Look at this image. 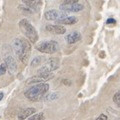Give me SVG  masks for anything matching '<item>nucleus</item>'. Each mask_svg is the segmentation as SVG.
Segmentation results:
<instances>
[{
    "mask_svg": "<svg viewBox=\"0 0 120 120\" xmlns=\"http://www.w3.org/2000/svg\"><path fill=\"white\" fill-rule=\"evenodd\" d=\"M12 47L15 54L20 59V61L23 64H27L30 53H31V45H30L29 41L22 37H17L13 40Z\"/></svg>",
    "mask_w": 120,
    "mask_h": 120,
    "instance_id": "nucleus-1",
    "label": "nucleus"
},
{
    "mask_svg": "<svg viewBox=\"0 0 120 120\" xmlns=\"http://www.w3.org/2000/svg\"><path fill=\"white\" fill-rule=\"evenodd\" d=\"M48 90H49V84L40 83V84L33 85L32 87L27 89L25 91L24 95L30 101H39L48 92Z\"/></svg>",
    "mask_w": 120,
    "mask_h": 120,
    "instance_id": "nucleus-2",
    "label": "nucleus"
},
{
    "mask_svg": "<svg viewBox=\"0 0 120 120\" xmlns=\"http://www.w3.org/2000/svg\"><path fill=\"white\" fill-rule=\"evenodd\" d=\"M19 28L21 32L25 35V37L29 40L31 43H36L38 40V34H37L36 29L34 28L31 23L27 19H22L19 22Z\"/></svg>",
    "mask_w": 120,
    "mask_h": 120,
    "instance_id": "nucleus-3",
    "label": "nucleus"
},
{
    "mask_svg": "<svg viewBox=\"0 0 120 120\" xmlns=\"http://www.w3.org/2000/svg\"><path fill=\"white\" fill-rule=\"evenodd\" d=\"M36 49L42 52V53L46 54H53L57 52L59 49L58 43L54 40H49V41H42L39 44L36 45Z\"/></svg>",
    "mask_w": 120,
    "mask_h": 120,
    "instance_id": "nucleus-4",
    "label": "nucleus"
},
{
    "mask_svg": "<svg viewBox=\"0 0 120 120\" xmlns=\"http://www.w3.org/2000/svg\"><path fill=\"white\" fill-rule=\"evenodd\" d=\"M44 16L47 20H55V21H58V20H61V19H64V18L68 17L67 16V13L64 12V11H61V10L46 11L44 14Z\"/></svg>",
    "mask_w": 120,
    "mask_h": 120,
    "instance_id": "nucleus-5",
    "label": "nucleus"
},
{
    "mask_svg": "<svg viewBox=\"0 0 120 120\" xmlns=\"http://www.w3.org/2000/svg\"><path fill=\"white\" fill-rule=\"evenodd\" d=\"M84 6L80 4V3H73V4H65L62 3L60 5V10L64 11V12H79V11L83 10Z\"/></svg>",
    "mask_w": 120,
    "mask_h": 120,
    "instance_id": "nucleus-6",
    "label": "nucleus"
},
{
    "mask_svg": "<svg viewBox=\"0 0 120 120\" xmlns=\"http://www.w3.org/2000/svg\"><path fill=\"white\" fill-rule=\"evenodd\" d=\"M45 29L54 34H64L66 32V28L62 25H46Z\"/></svg>",
    "mask_w": 120,
    "mask_h": 120,
    "instance_id": "nucleus-7",
    "label": "nucleus"
},
{
    "mask_svg": "<svg viewBox=\"0 0 120 120\" xmlns=\"http://www.w3.org/2000/svg\"><path fill=\"white\" fill-rule=\"evenodd\" d=\"M5 64L7 66V69H8L11 73H14L17 69V64L15 59L12 57V56H6L5 57Z\"/></svg>",
    "mask_w": 120,
    "mask_h": 120,
    "instance_id": "nucleus-8",
    "label": "nucleus"
},
{
    "mask_svg": "<svg viewBox=\"0 0 120 120\" xmlns=\"http://www.w3.org/2000/svg\"><path fill=\"white\" fill-rule=\"evenodd\" d=\"M36 112V109L34 107H29V108H26V109L22 110L20 113H18V119L19 120H24L28 117H31L32 115H34L33 113Z\"/></svg>",
    "mask_w": 120,
    "mask_h": 120,
    "instance_id": "nucleus-9",
    "label": "nucleus"
},
{
    "mask_svg": "<svg viewBox=\"0 0 120 120\" xmlns=\"http://www.w3.org/2000/svg\"><path fill=\"white\" fill-rule=\"evenodd\" d=\"M80 39H81V34L79 32H77V31L71 32V33H69V34L66 36V41H67V43H69V44L76 43Z\"/></svg>",
    "mask_w": 120,
    "mask_h": 120,
    "instance_id": "nucleus-10",
    "label": "nucleus"
},
{
    "mask_svg": "<svg viewBox=\"0 0 120 120\" xmlns=\"http://www.w3.org/2000/svg\"><path fill=\"white\" fill-rule=\"evenodd\" d=\"M44 66L46 67L50 72H52V71L56 70L59 67V60L57 58H50L49 60H48L47 64H45Z\"/></svg>",
    "mask_w": 120,
    "mask_h": 120,
    "instance_id": "nucleus-11",
    "label": "nucleus"
},
{
    "mask_svg": "<svg viewBox=\"0 0 120 120\" xmlns=\"http://www.w3.org/2000/svg\"><path fill=\"white\" fill-rule=\"evenodd\" d=\"M78 21V18L75 17V16H68L64 18V19H61V20H58L56 21L57 24L60 25V24H65V25H72V24H75L76 22Z\"/></svg>",
    "mask_w": 120,
    "mask_h": 120,
    "instance_id": "nucleus-12",
    "label": "nucleus"
},
{
    "mask_svg": "<svg viewBox=\"0 0 120 120\" xmlns=\"http://www.w3.org/2000/svg\"><path fill=\"white\" fill-rule=\"evenodd\" d=\"M23 3L25 5H27L29 8L33 9H36L39 5H41V2L38 1V0H35V1H31V0H23Z\"/></svg>",
    "mask_w": 120,
    "mask_h": 120,
    "instance_id": "nucleus-13",
    "label": "nucleus"
},
{
    "mask_svg": "<svg viewBox=\"0 0 120 120\" xmlns=\"http://www.w3.org/2000/svg\"><path fill=\"white\" fill-rule=\"evenodd\" d=\"M42 81H44L42 78H40L39 76H36V77H31L29 78V79H27V81H26V84H32V83H43Z\"/></svg>",
    "mask_w": 120,
    "mask_h": 120,
    "instance_id": "nucleus-14",
    "label": "nucleus"
},
{
    "mask_svg": "<svg viewBox=\"0 0 120 120\" xmlns=\"http://www.w3.org/2000/svg\"><path fill=\"white\" fill-rule=\"evenodd\" d=\"M44 119H45V117H44L43 113H37V114L32 115L31 117L28 118V120H44Z\"/></svg>",
    "mask_w": 120,
    "mask_h": 120,
    "instance_id": "nucleus-15",
    "label": "nucleus"
},
{
    "mask_svg": "<svg viewBox=\"0 0 120 120\" xmlns=\"http://www.w3.org/2000/svg\"><path fill=\"white\" fill-rule=\"evenodd\" d=\"M43 61V58L41 57V56H37V57H35L34 59L32 60V62H31V65L32 66H37V65H40L41 64V62Z\"/></svg>",
    "mask_w": 120,
    "mask_h": 120,
    "instance_id": "nucleus-16",
    "label": "nucleus"
},
{
    "mask_svg": "<svg viewBox=\"0 0 120 120\" xmlns=\"http://www.w3.org/2000/svg\"><path fill=\"white\" fill-rule=\"evenodd\" d=\"M113 102L117 105V106L120 107V91L116 92L115 94L113 95Z\"/></svg>",
    "mask_w": 120,
    "mask_h": 120,
    "instance_id": "nucleus-17",
    "label": "nucleus"
},
{
    "mask_svg": "<svg viewBox=\"0 0 120 120\" xmlns=\"http://www.w3.org/2000/svg\"><path fill=\"white\" fill-rule=\"evenodd\" d=\"M6 70H7V66L5 63H2L1 65H0V77L2 76V75H4L5 72H6Z\"/></svg>",
    "mask_w": 120,
    "mask_h": 120,
    "instance_id": "nucleus-18",
    "label": "nucleus"
},
{
    "mask_svg": "<svg viewBox=\"0 0 120 120\" xmlns=\"http://www.w3.org/2000/svg\"><path fill=\"white\" fill-rule=\"evenodd\" d=\"M107 24H110V25H115L116 24V20L114 18H108L107 21H106Z\"/></svg>",
    "mask_w": 120,
    "mask_h": 120,
    "instance_id": "nucleus-19",
    "label": "nucleus"
},
{
    "mask_svg": "<svg viewBox=\"0 0 120 120\" xmlns=\"http://www.w3.org/2000/svg\"><path fill=\"white\" fill-rule=\"evenodd\" d=\"M96 120H107V116L105 114H100L98 117L96 118Z\"/></svg>",
    "mask_w": 120,
    "mask_h": 120,
    "instance_id": "nucleus-20",
    "label": "nucleus"
},
{
    "mask_svg": "<svg viewBox=\"0 0 120 120\" xmlns=\"http://www.w3.org/2000/svg\"><path fill=\"white\" fill-rule=\"evenodd\" d=\"M63 3H65V4H73V3H78V0H65Z\"/></svg>",
    "mask_w": 120,
    "mask_h": 120,
    "instance_id": "nucleus-21",
    "label": "nucleus"
},
{
    "mask_svg": "<svg viewBox=\"0 0 120 120\" xmlns=\"http://www.w3.org/2000/svg\"><path fill=\"white\" fill-rule=\"evenodd\" d=\"M63 83H64V84H68V85H70V84H71V82H69V80L64 79V80H63Z\"/></svg>",
    "mask_w": 120,
    "mask_h": 120,
    "instance_id": "nucleus-22",
    "label": "nucleus"
},
{
    "mask_svg": "<svg viewBox=\"0 0 120 120\" xmlns=\"http://www.w3.org/2000/svg\"><path fill=\"white\" fill-rule=\"evenodd\" d=\"M3 96H4V93L1 92V93H0V100H1V99L3 98Z\"/></svg>",
    "mask_w": 120,
    "mask_h": 120,
    "instance_id": "nucleus-23",
    "label": "nucleus"
}]
</instances>
